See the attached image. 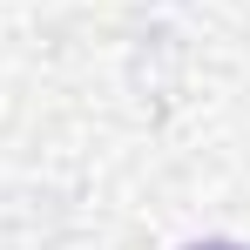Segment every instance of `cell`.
Listing matches in <instances>:
<instances>
[{
    "mask_svg": "<svg viewBox=\"0 0 250 250\" xmlns=\"http://www.w3.org/2000/svg\"><path fill=\"white\" fill-rule=\"evenodd\" d=\"M189 250H250V244H223V237H203V244H189Z\"/></svg>",
    "mask_w": 250,
    "mask_h": 250,
    "instance_id": "1",
    "label": "cell"
}]
</instances>
